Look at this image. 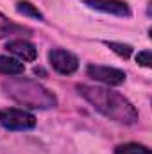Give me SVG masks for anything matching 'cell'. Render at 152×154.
<instances>
[{"instance_id":"cell-1","label":"cell","mask_w":152,"mask_h":154,"mask_svg":"<svg viewBox=\"0 0 152 154\" xmlns=\"http://www.w3.org/2000/svg\"><path fill=\"white\" fill-rule=\"evenodd\" d=\"M77 90L99 113L108 116L109 120L125 124V125L138 122L136 108L122 93L111 91L108 88H100V86H88V84H79Z\"/></svg>"},{"instance_id":"cell-2","label":"cell","mask_w":152,"mask_h":154,"mask_svg":"<svg viewBox=\"0 0 152 154\" xmlns=\"http://www.w3.org/2000/svg\"><path fill=\"white\" fill-rule=\"evenodd\" d=\"M2 88L13 100L32 109H48L57 104L56 95L32 79H25V77L7 79L4 81Z\"/></svg>"},{"instance_id":"cell-3","label":"cell","mask_w":152,"mask_h":154,"mask_svg":"<svg viewBox=\"0 0 152 154\" xmlns=\"http://www.w3.org/2000/svg\"><path fill=\"white\" fill-rule=\"evenodd\" d=\"M0 125L9 131H27L36 127V116L25 109L5 108L0 109Z\"/></svg>"},{"instance_id":"cell-4","label":"cell","mask_w":152,"mask_h":154,"mask_svg":"<svg viewBox=\"0 0 152 154\" xmlns=\"http://www.w3.org/2000/svg\"><path fill=\"white\" fill-rule=\"evenodd\" d=\"M48 61H50L52 68L57 74H63V75H70V74H74L77 68H79V59H77L72 52L63 50V48L50 50L48 52Z\"/></svg>"},{"instance_id":"cell-5","label":"cell","mask_w":152,"mask_h":154,"mask_svg":"<svg viewBox=\"0 0 152 154\" xmlns=\"http://www.w3.org/2000/svg\"><path fill=\"white\" fill-rule=\"evenodd\" d=\"M88 75L95 81H100L108 86H120L125 81V72L113 66H102V65H90L86 68Z\"/></svg>"},{"instance_id":"cell-6","label":"cell","mask_w":152,"mask_h":154,"mask_svg":"<svg viewBox=\"0 0 152 154\" xmlns=\"http://www.w3.org/2000/svg\"><path fill=\"white\" fill-rule=\"evenodd\" d=\"M88 7L97 9L100 13H108L114 16H131V9L123 0H82Z\"/></svg>"},{"instance_id":"cell-7","label":"cell","mask_w":152,"mask_h":154,"mask_svg":"<svg viewBox=\"0 0 152 154\" xmlns=\"http://www.w3.org/2000/svg\"><path fill=\"white\" fill-rule=\"evenodd\" d=\"M5 48H7L13 56H16V57L22 59V61H27V63H31V61H34V59L38 57L36 47H34L31 41H27V39H23V38L11 39V41L5 45Z\"/></svg>"},{"instance_id":"cell-8","label":"cell","mask_w":152,"mask_h":154,"mask_svg":"<svg viewBox=\"0 0 152 154\" xmlns=\"http://www.w3.org/2000/svg\"><path fill=\"white\" fill-rule=\"evenodd\" d=\"M23 70H25V66L18 59L0 56V74L2 75H20V74H23Z\"/></svg>"},{"instance_id":"cell-9","label":"cell","mask_w":152,"mask_h":154,"mask_svg":"<svg viewBox=\"0 0 152 154\" xmlns=\"http://www.w3.org/2000/svg\"><path fill=\"white\" fill-rule=\"evenodd\" d=\"M18 32H29V31H27V29H23L22 25L13 23L7 16H4V14L0 13V38L11 36V34H18Z\"/></svg>"},{"instance_id":"cell-10","label":"cell","mask_w":152,"mask_h":154,"mask_svg":"<svg viewBox=\"0 0 152 154\" xmlns=\"http://www.w3.org/2000/svg\"><path fill=\"white\" fill-rule=\"evenodd\" d=\"M16 11L20 14H23V16H31V18H36V20H43L41 11H39L36 5H32L31 2H27V0H20L16 4Z\"/></svg>"},{"instance_id":"cell-11","label":"cell","mask_w":152,"mask_h":154,"mask_svg":"<svg viewBox=\"0 0 152 154\" xmlns=\"http://www.w3.org/2000/svg\"><path fill=\"white\" fill-rule=\"evenodd\" d=\"M114 154H150V151L141 145V143H134V142H129V143H122L114 149Z\"/></svg>"},{"instance_id":"cell-12","label":"cell","mask_w":152,"mask_h":154,"mask_svg":"<svg viewBox=\"0 0 152 154\" xmlns=\"http://www.w3.org/2000/svg\"><path fill=\"white\" fill-rule=\"evenodd\" d=\"M106 45L113 50V52H116L120 57H123V59H127L131 54H132V47L131 45H127V43H118V41H106Z\"/></svg>"},{"instance_id":"cell-13","label":"cell","mask_w":152,"mask_h":154,"mask_svg":"<svg viewBox=\"0 0 152 154\" xmlns=\"http://www.w3.org/2000/svg\"><path fill=\"white\" fill-rule=\"evenodd\" d=\"M136 61H138L141 66L150 68V65H152V61H150V50H141V52H138Z\"/></svg>"}]
</instances>
